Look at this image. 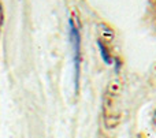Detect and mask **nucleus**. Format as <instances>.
Here are the masks:
<instances>
[{"instance_id":"f03ea898","label":"nucleus","mask_w":156,"mask_h":138,"mask_svg":"<svg viewBox=\"0 0 156 138\" xmlns=\"http://www.w3.org/2000/svg\"><path fill=\"white\" fill-rule=\"evenodd\" d=\"M70 41L71 48H73V56H74V67H76V86H78V78H80V64H81V38L78 26L74 19H70Z\"/></svg>"},{"instance_id":"f257e3e1","label":"nucleus","mask_w":156,"mask_h":138,"mask_svg":"<svg viewBox=\"0 0 156 138\" xmlns=\"http://www.w3.org/2000/svg\"><path fill=\"white\" fill-rule=\"evenodd\" d=\"M103 118L107 129H114L121 120V84L114 79L107 86L103 100Z\"/></svg>"},{"instance_id":"7ed1b4c3","label":"nucleus","mask_w":156,"mask_h":138,"mask_svg":"<svg viewBox=\"0 0 156 138\" xmlns=\"http://www.w3.org/2000/svg\"><path fill=\"white\" fill-rule=\"evenodd\" d=\"M3 25V10H2V5H0V27Z\"/></svg>"}]
</instances>
